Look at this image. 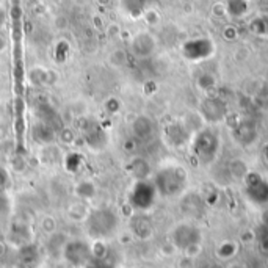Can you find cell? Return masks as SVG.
I'll return each mask as SVG.
<instances>
[{
    "label": "cell",
    "instance_id": "1",
    "mask_svg": "<svg viewBox=\"0 0 268 268\" xmlns=\"http://www.w3.org/2000/svg\"><path fill=\"white\" fill-rule=\"evenodd\" d=\"M116 226H118V218L107 208H99L86 218V230L96 240L108 237L112 232H114Z\"/></svg>",
    "mask_w": 268,
    "mask_h": 268
},
{
    "label": "cell",
    "instance_id": "2",
    "mask_svg": "<svg viewBox=\"0 0 268 268\" xmlns=\"http://www.w3.org/2000/svg\"><path fill=\"white\" fill-rule=\"evenodd\" d=\"M91 256V246L82 240H76L68 243L64 246V258L69 264H72L74 266H80L88 262Z\"/></svg>",
    "mask_w": 268,
    "mask_h": 268
},
{
    "label": "cell",
    "instance_id": "3",
    "mask_svg": "<svg viewBox=\"0 0 268 268\" xmlns=\"http://www.w3.org/2000/svg\"><path fill=\"white\" fill-rule=\"evenodd\" d=\"M156 41L149 33H138L132 40V50L138 56H148L154 52Z\"/></svg>",
    "mask_w": 268,
    "mask_h": 268
},
{
    "label": "cell",
    "instance_id": "4",
    "mask_svg": "<svg viewBox=\"0 0 268 268\" xmlns=\"http://www.w3.org/2000/svg\"><path fill=\"white\" fill-rule=\"evenodd\" d=\"M143 2L144 0H122V6L130 16L136 18L143 11Z\"/></svg>",
    "mask_w": 268,
    "mask_h": 268
},
{
    "label": "cell",
    "instance_id": "5",
    "mask_svg": "<svg viewBox=\"0 0 268 268\" xmlns=\"http://www.w3.org/2000/svg\"><path fill=\"white\" fill-rule=\"evenodd\" d=\"M55 220L54 218H50V216H48V218H44V221H42V224H41V228L48 232V234H52V232L55 230Z\"/></svg>",
    "mask_w": 268,
    "mask_h": 268
},
{
    "label": "cell",
    "instance_id": "6",
    "mask_svg": "<svg viewBox=\"0 0 268 268\" xmlns=\"http://www.w3.org/2000/svg\"><path fill=\"white\" fill-rule=\"evenodd\" d=\"M5 48V38L2 36V34H0V50H2Z\"/></svg>",
    "mask_w": 268,
    "mask_h": 268
},
{
    "label": "cell",
    "instance_id": "7",
    "mask_svg": "<svg viewBox=\"0 0 268 268\" xmlns=\"http://www.w3.org/2000/svg\"><path fill=\"white\" fill-rule=\"evenodd\" d=\"M4 252H5V244L0 242V256H4Z\"/></svg>",
    "mask_w": 268,
    "mask_h": 268
},
{
    "label": "cell",
    "instance_id": "8",
    "mask_svg": "<svg viewBox=\"0 0 268 268\" xmlns=\"http://www.w3.org/2000/svg\"><path fill=\"white\" fill-rule=\"evenodd\" d=\"M4 19H5V16H4V11L0 10V26H2V22H4Z\"/></svg>",
    "mask_w": 268,
    "mask_h": 268
}]
</instances>
